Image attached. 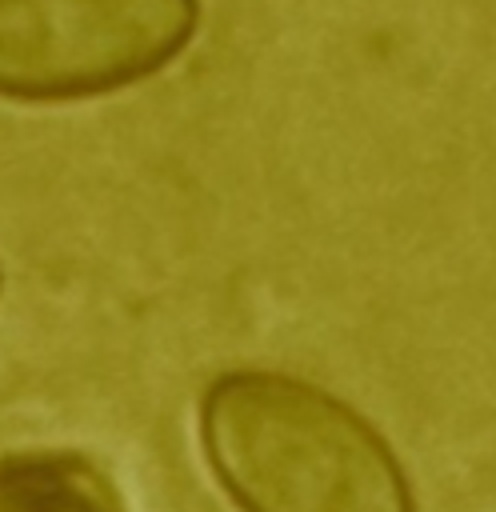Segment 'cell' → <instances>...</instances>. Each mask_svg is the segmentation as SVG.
Returning a JSON list of instances; mask_svg holds the SVG:
<instances>
[{
  "label": "cell",
  "instance_id": "1",
  "mask_svg": "<svg viewBox=\"0 0 496 512\" xmlns=\"http://www.w3.org/2000/svg\"><path fill=\"white\" fill-rule=\"evenodd\" d=\"M200 452L236 512H416L412 480L336 392L276 368H228L196 404Z\"/></svg>",
  "mask_w": 496,
  "mask_h": 512
},
{
  "label": "cell",
  "instance_id": "2",
  "mask_svg": "<svg viewBox=\"0 0 496 512\" xmlns=\"http://www.w3.org/2000/svg\"><path fill=\"white\" fill-rule=\"evenodd\" d=\"M200 32V0H0V100L72 104L164 72Z\"/></svg>",
  "mask_w": 496,
  "mask_h": 512
},
{
  "label": "cell",
  "instance_id": "3",
  "mask_svg": "<svg viewBox=\"0 0 496 512\" xmlns=\"http://www.w3.org/2000/svg\"><path fill=\"white\" fill-rule=\"evenodd\" d=\"M0 512H128L112 472L76 448L0 456Z\"/></svg>",
  "mask_w": 496,
  "mask_h": 512
},
{
  "label": "cell",
  "instance_id": "4",
  "mask_svg": "<svg viewBox=\"0 0 496 512\" xmlns=\"http://www.w3.org/2000/svg\"><path fill=\"white\" fill-rule=\"evenodd\" d=\"M0 292H4V268H0Z\"/></svg>",
  "mask_w": 496,
  "mask_h": 512
}]
</instances>
